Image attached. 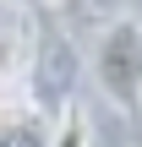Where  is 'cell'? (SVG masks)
<instances>
[{"label":"cell","instance_id":"6","mask_svg":"<svg viewBox=\"0 0 142 147\" xmlns=\"http://www.w3.org/2000/svg\"><path fill=\"white\" fill-rule=\"evenodd\" d=\"M38 5H60V0H38Z\"/></svg>","mask_w":142,"mask_h":147},{"label":"cell","instance_id":"7","mask_svg":"<svg viewBox=\"0 0 142 147\" xmlns=\"http://www.w3.org/2000/svg\"><path fill=\"white\" fill-rule=\"evenodd\" d=\"M0 87H5V76H0Z\"/></svg>","mask_w":142,"mask_h":147},{"label":"cell","instance_id":"3","mask_svg":"<svg viewBox=\"0 0 142 147\" xmlns=\"http://www.w3.org/2000/svg\"><path fill=\"white\" fill-rule=\"evenodd\" d=\"M49 147H93V115L82 109V98L49 120Z\"/></svg>","mask_w":142,"mask_h":147},{"label":"cell","instance_id":"1","mask_svg":"<svg viewBox=\"0 0 142 147\" xmlns=\"http://www.w3.org/2000/svg\"><path fill=\"white\" fill-rule=\"evenodd\" d=\"M88 76L99 87V98L120 115H142V22L137 16H109L93 55H88Z\"/></svg>","mask_w":142,"mask_h":147},{"label":"cell","instance_id":"5","mask_svg":"<svg viewBox=\"0 0 142 147\" xmlns=\"http://www.w3.org/2000/svg\"><path fill=\"white\" fill-rule=\"evenodd\" d=\"M93 11H104V16H126V0H88Z\"/></svg>","mask_w":142,"mask_h":147},{"label":"cell","instance_id":"2","mask_svg":"<svg viewBox=\"0 0 142 147\" xmlns=\"http://www.w3.org/2000/svg\"><path fill=\"white\" fill-rule=\"evenodd\" d=\"M77 76H82V60L66 38L44 33L27 55V98H33V115L38 120H55L60 109L77 104Z\"/></svg>","mask_w":142,"mask_h":147},{"label":"cell","instance_id":"4","mask_svg":"<svg viewBox=\"0 0 142 147\" xmlns=\"http://www.w3.org/2000/svg\"><path fill=\"white\" fill-rule=\"evenodd\" d=\"M0 147H49V120H38L33 109L16 120H0Z\"/></svg>","mask_w":142,"mask_h":147}]
</instances>
